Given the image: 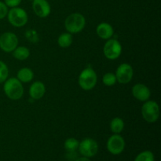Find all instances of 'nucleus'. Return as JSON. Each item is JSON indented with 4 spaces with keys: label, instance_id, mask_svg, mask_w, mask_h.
Wrapping results in <instances>:
<instances>
[{
    "label": "nucleus",
    "instance_id": "nucleus-1",
    "mask_svg": "<svg viewBox=\"0 0 161 161\" xmlns=\"http://www.w3.org/2000/svg\"><path fill=\"white\" fill-rule=\"evenodd\" d=\"M3 91L9 99L14 101L20 99L24 94L22 83L18 79L14 77L7 79L4 82Z\"/></svg>",
    "mask_w": 161,
    "mask_h": 161
},
{
    "label": "nucleus",
    "instance_id": "nucleus-19",
    "mask_svg": "<svg viewBox=\"0 0 161 161\" xmlns=\"http://www.w3.org/2000/svg\"><path fill=\"white\" fill-rule=\"evenodd\" d=\"M79 145L80 142L77 139L74 138H68L65 142H64V149L68 151V152H75L76 149H78Z\"/></svg>",
    "mask_w": 161,
    "mask_h": 161
},
{
    "label": "nucleus",
    "instance_id": "nucleus-14",
    "mask_svg": "<svg viewBox=\"0 0 161 161\" xmlns=\"http://www.w3.org/2000/svg\"><path fill=\"white\" fill-rule=\"evenodd\" d=\"M96 32L101 39H109L113 37L114 34V30L111 25L106 22H102L97 26Z\"/></svg>",
    "mask_w": 161,
    "mask_h": 161
},
{
    "label": "nucleus",
    "instance_id": "nucleus-22",
    "mask_svg": "<svg viewBox=\"0 0 161 161\" xmlns=\"http://www.w3.org/2000/svg\"><path fill=\"white\" fill-rule=\"evenodd\" d=\"M9 75V69L3 61H0V83H4Z\"/></svg>",
    "mask_w": 161,
    "mask_h": 161
},
{
    "label": "nucleus",
    "instance_id": "nucleus-20",
    "mask_svg": "<svg viewBox=\"0 0 161 161\" xmlns=\"http://www.w3.org/2000/svg\"><path fill=\"white\" fill-rule=\"evenodd\" d=\"M116 75L112 72H108V73L105 74L102 78V83L107 86H112L113 85L116 84Z\"/></svg>",
    "mask_w": 161,
    "mask_h": 161
},
{
    "label": "nucleus",
    "instance_id": "nucleus-13",
    "mask_svg": "<svg viewBox=\"0 0 161 161\" xmlns=\"http://www.w3.org/2000/svg\"><path fill=\"white\" fill-rule=\"evenodd\" d=\"M45 85L40 81L34 82L29 88V95L34 100H39L42 98L45 94Z\"/></svg>",
    "mask_w": 161,
    "mask_h": 161
},
{
    "label": "nucleus",
    "instance_id": "nucleus-3",
    "mask_svg": "<svg viewBox=\"0 0 161 161\" xmlns=\"http://www.w3.org/2000/svg\"><path fill=\"white\" fill-rule=\"evenodd\" d=\"M97 81V76L95 71L91 67H86L80 73L78 83L82 89L84 91H90L96 86Z\"/></svg>",
    "mask_w": 161,
    "mask_h": 161
},
{
    "label": "nucleus",
    "instance_id": "nucleus-15",
    "mask_svg": "<svg viewBox=\"0 0 161 161\" xmlns=\"http://www.w3.org/2000/svg\"><path fill=\"white\" fill-rule=\"evenodd\" d=\"M17 78L21 83H29L34 78V73L29 68H22L17 72Z\"/></svg>",
    "mask_w": 161,
    "mask_h": 161
},
{
    "label": "nucleus",
    "instance_id": "nucleus-16",
    "mask_svg": "<svg viewBox=\"0 0 161 161\" xmlns=\"http://www.w3.org/2000/svg\"><path fill=\"white\" fill-rule=\"evenodd\" d=\"M13 56L19 61H24L30 56V50L26 47H17L13 51Z\"/></svg>",
    "mask_w": 161,
    "mask_h": 161
},
{
    "label": "nucleus",
    "instance_id": "nucleus-11",
    "mask_svg": "<svg viewBox=\"0 0 161 161\" xmlns=\"http://www.w3.org/2000/svg\"><path fill=\"white\" fill-rule=\"evenodd\" d=\"M32 9L36 15L41 18L48 17L51 11L50 3L47 0H33Z\"/></svg>",
    "mask_w": 161,
    "mask_h": 161
},
{
    "label": "nucleus",
    "instance_id": "nucleus-2",
    "mask_svg": "<svg viewBox=\"0 0 161 161\" xmlns=\"http://www.w3.org/2000/svg\"><path fill=\"white\" fill-rule=\"evenodd\" d=\"M86 25V19L79 13L70 14L64 20V27L68 32L76 34L83 30Z\"/></svg>",
    "mask_w": 161,
    "mask_h": 161
},
{
    "label": "nucleus",
    "instance_id": "nucleus-9",
    "mask_svg": "<svg viewBox=\"0 0 161 161\" xmlns=\"http://www.w3.org/2000/svg\"><path fill=\"white\" fill-rule=\"evenodd\" d=\"M125 148V141L119 134L112 135L107 142V149L110 153L113 155H119Z\"/></svg>",
    "mask_w": 161,
    "mask_h": 161
},
{
    "label": "nucleus",
    "instance_id": "nucleus-7",
    "mask_svg": "<svg viewBox=\"0 0 161 161\" xmlns=\"http://www.w3.org/2000/svg\"><path fill=\"white\" fill-rule=\"evenodd\" d=\"M79 150L80 154L85 157H93L98 152V144L92 138H85L80 142L79 145Z\"/></svg>",
    "mask_w": 161,
    "mask_h": 161
},
{
    "label": "nucleus",
    "instance_id": "nucleus-8",
    "mask_svg": "<svg viewBox=\"0 0 161 161\" xmlns=\"http://www.w3.org/2000/svg\"><path fill=\"white\" fill-rule=\"evenodd\" d=\"M18 46V39L13 32H5L0 36V48L6 53L13 52Z\"/></svg>",
    "mask_w": 161,
    "mask_h": 161
},
{
    "label": "nucleus",
    "instance_id": "nucleus-26",
    "mask_svg": "<svg viewBox=\"0 0 161 161\" xmlns=\"http://www.w3.org/2000/svg\"><path fill=\"white\" fill-rule=\"evenodd\" d=\"M75 161H91V160H90L88 157H80V158H77Z\"/></svg>",
    "mask_w": 161,
    "mask_h": 161
},
{
    "label": "nucleus",
    "instance_id": "nucleus-23",
    "mask_svg": "<svg viewBox=\"0 0 161 161\" xmlns=\"http://www.w3.org/2000/svg\"><path fill=\"white\" fill-rule=\"evenodd\" d=\"M25 36L28 39V40H29L31 42H34V43L37 42L38 40H39L37 32L33 29H30L27 31L26 33H25Z\"/></svg>",
    "mask_w": 161,
    "mask_h": 161
},
{
    "label": "nucleus",
    "instance_id": "nucleus-4",
    "mask_svg": "<svg viewBox=\"0 0 161 161\" xmlns=\"http://www.w3.org/2000/svg\"><path fill=\"white\" fill-rule=\"evenodd\" d=\"M142 115L148 123H155L160 116V107L154 101H146L142 107Z\"/></svg>",
    "mask_w": 161,
    "mask_h": 161
},
{
    "label": "nucleus",
    "instance_id": "nucleus-10",
    "mask_svg": "<svg viewBox=\"0 0 161 161\" xmlns=\"http://www.w3.org/2000/svg\"><path fill=\"white\" fill-rule=\"evenodd\" d=\"M115 75H116V80L119 83H122V84L128 83L131 81L133 78V68L127 63H123L119 64V67L117 68Z\"/></svg>",
    "mask_w": 161,
    "mask_h": 161
},
{
    "label": "nucleus",
    "instance_id": "nucleus-27",
    "mask_svg": "<svg viewBox=\"0 0 161 161\" xmlns=\"http://www.w3.org/2000/svg\"><path fill=\"white\" fill-rule=\"evenodd\" d=\"M31 1H33V0H31Z\"/></svg>",
    "mask_w": 161,
    "mask_h": 161
},
{
    "label": "nucleus",
    "instance_id": "nucleus-17",
    "mask_svg": "<svg viewBox=\"0 0 161 161\" xmlns=\"http://www.w3.org/2000/svg\"><path fill=\"white\" fill-rule=\"evenodd\" d=\"M73 41V38L71 33L65 32L62 33L58 39V46L61 48H67L70 47Z\"/></svg>",
    "mask_w": 161,
    "mask_h": 161
},
{
    "label": "nucleus",
    "instance_id": "nucleus-18",
    "mask_svg": "<svg viewBox=\"0 0 161 161\" xmlns=\"http://www.w3.org/2000/svg\"><path fill=\"white\" fill-rule=\"evenodd\" d=\"M124 128V122L121 118L116 117L112 119L110 123V129L114 134H119Z\"/></svg>",
    "mask_w": 161,
    "mask_h": 161
},
{
    "label": "nucleus",
    "instance_id": "nucleus-24",
    "mask_svg": "<svg viewBox=\"0 0 161 161\" xmlns=\"http://www.w3.org/2000/svg\"><path fill=\"white\" fill-rule=\"evenodd\" d=\"M8 7L3 2L0 1V20L3 19L7 16Z\"/></svg>",
    "mask_w": 161,
    "mask_h": 161
},
{
    "label": "nucleus",
    "instance_id": "nucleus-6",
    "mask_svg": "<svg viewBox=\"0 0 161 161\" xmlns=\"http://www.w3.org/2000/svg\"><path fill=\"white\" fill-rule=\"evenodd\" d=\"M103 53L108 59L116 60L121 55L122 46L117 39H109L104 46Z\"/></svg>",
    "mask_w": 161,
    "mask_h": 161
},
{
    "label": "nucleus",
    "instance_id": "nucleus-12",
    "mask_svg": "<svg viewBox=\"0 0 161 161\" xmlns=\"http://www.w3.org/2000/svg\"><path fill=\"white\" fill-rule=\"evenodd\" d=\"M132 94L137 100L140 102H146L151 95L150 90L142 83H137L132 87Z\"/></svg>",
    "mask_w": 161,
    "mask_h": 161
},
{
    "label": "nucleus",
    "instance_id": "nucleus-5",
    "mask_svg": "<svg viewBox=\"0 0 161 161\" xmlns=\"http://www.w3.org/2000/svg\"><path fill=\"white\" fill-rule=\"evenodd\" d=\"M7 18L9 23L17 28L25 26L28 20L26 11L20 7L11 8L10 10L8 11Z\"/></svg>",
    "mask_w": 161,
    "mask_h": 161
},
{
    "label": "nucleus",
    "instance_id": "nucleus-25",
    "mask_svg": "<svg viewBox=\"0 0 161 161\" xmlns=\"http://www.w3.org/2000/svg\"><path fill=\"white\" fill-rule=\"evenodd\" d=\"M21 3V0H5L4 3L7 7L14 8L17 7Z\"/></svg>",
    "mask_w": 161,
    "mask_h": 161
},
{
    "label": "nucleus",
    "instance_id": "nucleus-21",
    "mask_svg": "<svg viewBox=\"0 0 161 161\" xmlns=\"http://www.w3.org/2000/svg\"><path fill=\"white\" fill-rule=\"evenodd\" d=\"M135 161H154V155L151 151H143L137 156Z\"/></svg>",
    "mask_w": 161,
    "mask_h": 161
}]
</instances>
